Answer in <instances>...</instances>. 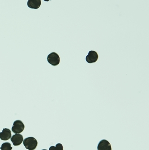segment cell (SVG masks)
Segmentation results:
<instances>
[{"label":"cell","mask_w":149,"mask_h":150,"mask_svg":"<svg viewBox=\"0 0 149 150\" xmlns=\"http://www.w3.org/2000/svg\"><path fill=\"white\" fill-rule=\"evenodd\" d=\"M23 144L27 150H34L37 146L38 142L34 137H28L23 140Z\"/></svg>","instance_id":"obj_1"},{"label":"cell","mask_w":149,"mask_h":150,"mask_svg":"<svg viewBox=\"0 0 149 150\" xmlns=\"http://www.w3.org/2000/svg\"><path fill=\"white\" fill-rule=\"evenodd\" d=\"M25 125L23 122L20 120H17L14 121L12 127V131L15 134H20L24 130Z\"/></svg>","instance_id":"obj_2"},{"label":"cell","mask_w":149,"mask_h":150,"mask_svg":"<svg viewBox=\"0 0 149 150\" xmlns=\"http://www.w3.org/2000/svg\"><path fill=\"white\" fill-rule=\"evenodd\" d=\"M47 60L49 64L53 66H57L60 62V58L59 56L55 52H52L47 57Z\"/></svg>","instance_id":"obj_3"},{"label":"cell","mask_w":149,"mask_h":150,"mask_svg":"<svg viewBox=\"0 0 149 150\" xmlns=\"http://www.w3.org/2000/svg\"><path fill=\"white\" fill-rule=\"evenodd\" d=\"M98 150H112L110 142L107 140L103 139L99 142L97 146Z\"/></svg>","instance_id":"obj_4"},{"label":"cell","mask_w":149,"mask_h":150,"mask_svg":"<svg viewBox=\"0 0 149 150\" xmlns=\"http://www.w3.org/2000/svg\"><path fill=\"white\" fill-rule=\"evenodd\" d=\"M98 59V54L96 51L91 50L89 51L88 55L86 58V62L89 64L95 63Z\"/></svg>","instance_id":"obj_5"},{"label":"cell","mask_w":149,"mask_h":150,"mask_svg":"<svg viewBox=\"0 0 149 150\" xmlns=\"http://www.w3.org/2000/svg\"><path fill=\"white\" fill-rule=\"evenodd\" d=\"M11 141L15 146L20 145L23 141V136L19 134L13 135L11 138Z\"/></svg>","instance_id":"obj_6"},{"label":"cell","mask_w":149,"mask_h":150,"mask_svg":"<svg viewBox=\"0 0 149 150\" xmlns=\"http://www.w3.org/2000/svg\"><path fill=\"white\" fill-rule=\"evenodd\" d=\"M11 132L10 129L7 128L3 129L2 132L0 133V139L1 140H8L11 138Z\"/></svg>","instance_id":"obj_7"},{"label":"cell","mask_w":149,"mask_h":150,"mask_svg":"<svg viewBox=\"0 0 149 150\" xmlns=\"http://www.w3.org/2000/svg\"><path fill=\"white\" fill-rule=\"evenodd\" d=\"M40 0H28L27 1V6L31 9H37L41 6Z\"/></svg>","instance_id":"obj_8"},{"label":"cell","mask_w":149,"mask_h":150,"mask_svg":"<svg viewBox=\"0 0 149 150\" xmlns=\"http://www.w3.org/2000/svg\"><path fill=\"white\" fill-rule=\"evenodd\" d=\"M1 150H12L13 147L10 142H5L1 145V147H0Z\"/></svg>","instance_id":"obj_9"},{"label":"cell","mask_w":149,"mask_h":150,"mask_svg":"<svg viewBox=\"0 0 149 150\" xmlns=\"http://www.w3.org/2000/svg\"><path fill=\"white\" fill-rule=\"evenodd\" d=\"M49 150H63V145L61 144H58L55 146H50Z\"/></svg>","instance_id":"obj_10"},{"label":"cell","mask_w":149,"mask_h":150,"mask_svg":"<svg viewBox=\"0 0 149 150\" xmlns=\"http://www.w3.org/2000/svg\"><path fill=\"white\" fill-rule=\"evenodd\" d=\"M46 150V149H43V150Z\"/></svg>","instance_id":"obj_11"}]
</instances>
